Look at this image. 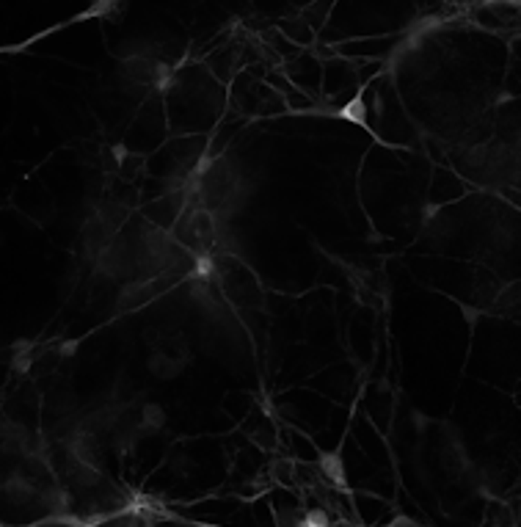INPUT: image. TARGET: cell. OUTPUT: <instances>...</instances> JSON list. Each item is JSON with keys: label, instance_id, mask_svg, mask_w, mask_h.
Wrapping results in <instances>:
<instances>
[{"label": "cell", "instance_id": "obj_1", "mask_svg": "<svg viewBox=\"0 0 521 527\" xmlns=\"http://www.w3.org/2000/svg\"><path fill=\"white\" fill-rule=\"evenodd\" d=\"M188 197H191L188 188H168V194H163V197L149 199V202L141 207V216H144L152 227H158V230H163V232H171L174 224L180 221V216L185 213L188 202H191Z\"/></svg>", "mask_w": 521, "mask_h": 527}, {"label": "cell", "instance_id": "obj_3", "mask_svg": "<svg viewBox=\"0 0 521 527\" xmlns=\"http://www.w3.org/2000/svg\"><path fill=\"white\" fill-rule=\"evenodd\" d=\"M320 466H323V475L328 480H334L337 486H345V466L339 461V453H323Z\"/></svg>", "mask_w": 521, "mask_h": 527}, {"label": "cell", "instance_id": "obj_2", "mask_svg": "<svg viewBox=\"0 0 521 527\" xmlns=\"http://www.w3.org/2000/svg\"><path fill=\"white\" fill-rule=\"evenodd\" d=\"M191 362V354L180 337H163L155 342L152 356H149V370L161 378H174L180 376Z\"/></svg>", "mask_w": 521, "mask_h": 527}]
</instances>
